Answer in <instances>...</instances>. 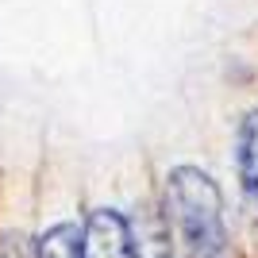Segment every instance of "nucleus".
<instances>
[{
    "label": "nucleus",
    "instance_id": "4",
    "mask_svg": "<svg viewBox=\"0 0 258 258\" xmlns=\"http://www.w3.org/2000/svg\"><path fill=\"white\" fill-rule=\"evenodd\" d=\"M35 258H81V227L77 224H54L39 239Z\"/></svg>",
    "mask_w": 258,
    "mask_h": 258
},
{
    "label": "nucleus",
    "instance_id": "2",
    "mask_svg": "<svg viewBox=\"0 0 258 258\" xmlns=\"http://www.w3.org/2000/svg\"><path fill=\"white\" fill-rule=\"evenodd\" d=\"M81 258H143L127 216L116 208L89 212L85 227H81Z\"/></svg>",
    "mask_w": 258,
    "mask_h": 258
},
{
    "label": "nucleus",
    "instance_id": "1",
    "mask_svg": "<svg viewBox=\"0 0 258 258\" xmlns=\"http://www.w3.org/2000/svg\"><path fill=\"white\" fill-rule=\"evenodd\" d=\"M166 250L170 258H231L220 185L197 166L166 177Z\"/></svg>",
    "mask_w": 258,
    "mask_h": 258
},
{
    "label": "nucleus",
    "instance_id": "3",
    "mask_svg": "<svg viewBox=\"0 0 258 258\" xmlns=\"http://www.w3.org/2000/svg\"><path fill=\"white\" fill-rule=\"evenodd\" d=\"M235 166H239V181L247 189V197L258 205V108L239 123V151H235Z\"/></svg>",
    "mask_w": 258,
    "mask_h": 258
},
{
    "label": "nucleus",
    "instance_id": "5",
    "mask_svg": "<svg viewBox=\"0 0 258 258\" xmlns=\"http://www.w3.org/2000/svg\"><path fill=\"white\" fill-rule=\"evenodd\" d=\"M0 258H31L23 235H4V239H0Z\"/></svg>",
    "mask_w": 258,
    "mask_h": 258
}]
</instances>
